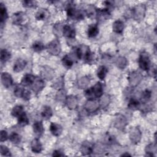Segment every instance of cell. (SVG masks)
<instances>
[{
    "label": "cell",
    "mask_w": 157,
    "mask_h": 157,
    "mask_svg": "<svg viewBox=\"0 0 157 157\" xmlns=\"http://www.w3.org/2000/svg\"><path fill=\"white\" fill-rule=\"evenodd\" d=\"M63 35L69 39H74L75 36V30L72 26L64 25L63 27Z\"/></svg>",
    "instance_id": "13"
},
{
    "label": "cell",
    "mask_w": 157,
    "mask_h": 157,
    "mask_svg": "<svg viewBox=\"0 0 157 157\" xmlns=\"http://www.w3.org/2000/svg\"><path fill=\"white\" fill-rule=\"evenodd\" d=\"M139 66L144 71H148L151 67L150 56L148 53L143 52L140 53L139 58Z\"/></svg>",
    "instance_id": "4"
},
{
    "label": "cell",
    "mask_w": 157,
    "mask_h": 157,
    "mask_svg": "<svg viewBox=\"0 0 157 157\" xmlns=\"http://www.w3.org/2000/svg\"><path fill=\"white\" fill-rule=\"evenodd\" d=\"M56 99L58 101H63L66 99V91L64 90V89H59L58 91L57 92L56 96Z\"/></svg>",
    "instance_id": "41"
},
{
    "label": "cell",
    "mask_w": 157,
    "mask_h": 157,
    "mask_svg": "<svg viewBox=\"0 0 157 157\" xmlns=\"http://www.w3.org/2000/svg\"><path fill=\"white\" fill-rule=\"evenodd\" d=\"M96 11L97 9L93 6H89L86 10H85V15H88V17H91V16H94V15H96Z\"/></svg>",
    "instance_id": "40"
},
{
    "label": "cell",
    "mask_w": 157,
    "mask_h": 157,
    "mask_svg": "<svg viewBox=\"0 0 157 157\" xmlns=\"http://www.w3.org/2000/svg\"><path fill=\"white\" fill-rule=\"evenodd\" d=\"M129 137L132 143L135 144H138L140 142L142 137V133L139 128L137 127H135L131 129L129 132Z\"/></svg>",
    "instance_id": "7"
},
{
    "label": "cell",
    "mask_w": 157,
    "mask_h": 157,
    "mask_svg": "<svg viewBox=\"0 0 157 157\" xmlns=\"http://www.w3.org/2000/svg\"><path fill=\"white\" fill-rule=\"evenodd\" d=\"M142 79V75L137 71L131 72L128 77L129 83L131 87L137 86Z\"/></svg>",
    "instance_id": "5"
},
{
    "label": "cell",
    "mask_w": 157,
    "mask_h": 157,
    "mask_svg": "<svg viewBox=\"0 0 157 157\" xmlns=\"http://www.w3.org/2000/svg\"><path fill=\"white\" fill-rule=\"evenodd\" d=\"M53 115V111L48 105H45L41 112V116L44 120L50 119Z\"/></svg>",
    "instance_id": "25"
},
{
    "label": "cell",
    "mask_w": 157,
    "mask_h": 157,
    "mask_svg": "<svg viewBox=\"0 0 157 157\" xmlns=\"http://www.w3.org/2000/svg\"><path fill=\"white\" fill-rule=\"evenodd\" d=\"M31 148L33 152L36 153H40L42 150V145L39 138H34L31 142Z\"/></svg>",
    "instance_id": "17"
},
{
    "label": "cell",
    "mask_w": 157,
    "mask_h": 157,
    "mask_svg": "<svg viewBox=\"0 0 157 157\" xmlns=\"http://www.w3.org/2000/svg\"><path fill=\"white\" fill-rule=\"evenodd\" d=\"M32 48L34 52H40L44 49L45 46L42 42L40 41H36L33 43L32 45Z\"/></svg>",
    "instance_id": "38"
},
{
    "label": "cell",
    "mask_w": 157,
    "mask_h": 157,
    "mask_svg": "<svg viewBox=\"0 0 157 157\" xmlns=\"http://www.w3.org/2000/svg\"><path fill=\"white\" fill-rule=\"evenodd\" d=\"M30 86H31V90L34 92L37 93L40 92L44 88L45 83H44L43 78L36 77L35 80H34L33 83H32V85Z\"/></svg>",
    "instance_id": "9"
},
{
    "label": "cell",
    "mask_w": 157,
    "mask_h": 157,
    "mask_svg": "<svg viewBox=\"0 0 157 157\" xmlns=\"http://www.w3.org/2000/svg\"><path fill=\"white\" fill-rule=\"evenodd\" d=\"M99 33V28L97 25H91L88 27L87 34L89 37H94Z\"/></svg>",
    "instance_id": "27"
},
{
    "label": "cell",
    "mask_w": 157,
    "mask_h": 157,
    "mask_svg": "<svg viewBox=\"0 0 157 157\" xmlns=\"http://www.w3.org/2000/svg\"><path fill=\"white\" fill-rule=\"evenodd\" d=\"M23 6L25 7H28V8H31V7H34L36 5V2L34 1H22Z\"/></svg>",
    "instance_id": "44"
},
{
    "label": "cell",
    "mask_w": 157,
    "mask_h": 157,
    "mask_svg": "<svg viewBox=\"0 0 157 157\" xmlns=\"http://www.w3.org/2000/svg\"><path fill=\"white\" fill-rule=\"evenodd\" d=\"M9 139L12 144H18L21 140V136L17 132H12L9 136Z\"/></svg>",
    "instance_id": "37"
},
{
    "label": "cell",
    "mask_w": 157,
    "mask_h": 157,
    "mask_svg": "<svg viewBox=\"0 0 157 157\" xmlns=\"http://www.w3.org/2000/svg\"><path fill=\"white\" fill-rule=\"evenodd\" d=\"M146 12V7L143 4H140L137 5L131 10L132 17L134 18L135 20L141 21L145 17Z\"/></svg>",
    "instance_id": "2"
},
{
    "label": "cell",
    "mask_w": 157,
    "mask_h": 157,
    "mask_svg": "<svg viewBox=\"0 0 157 157\" xmlns=\"http://www.w3.org/2000/svg\"><path fill=\"white\" fill-rule=\"evenodd\" d=\"M17 120L18 124L21 126H26L29 123V118L25 112L17 117Z\"/></svg>",
    "instance_id": "36"
},
{
    "label": "cell",
    "mask_w": 157,
    "mask_h": 157,
    "mask_svg": "<svg viewBox=\"0 0 157 157\" xmlns=\"http://www.w3.org/2000/svg\"><path fill=\"white\" fill-rule=\"evenodd\" d=\"M27 19L26 15L25 13L19 12L14 13L12 16V22L16 25H22Z\"/></svg>",
    "instance_id": "11"
},
{
    "label": "cell",
    "mask_w": 157,
    "mask_h": 157,
    "mask_svg": "<svg viewBox=\"0 0 157 157\" xmlns=\"http://www.w3.org/2000/svg\"><path fill=\"white\" fill-rule=\"evenodd\" d=\"M151 97V93L148 90H144L141 94L140 96V101L142 103L145 104L148 102V101L150 99Z\"/></svg>",
    "instance_id": "34"
},
{
    "label": "cell",
    "mask_w": 157,
    "mask_h": 157,
    "mask_svg": "<svg viewBox=\"0 0 157 157\" xmlns=\"http://www.w3.org/2000/svg\"><path fill=\"white\" fill-rule=\"evenodd\" d=\"M103 95V87L101 82H98L92 87L88 88L85 91V96L87 99L100 98Z\"/></svg>",
    "instance_id": "1"
},
{
    "label": "cell",
    "mask_w": 157,
    "mask_h": 157,
    "mask_svg": "<svg viewBox=\"0 0 157 157\" xmlns=\"http://www.w3.org/2000/svg\"><path fill=\"white\" fill-rule=\"evenodd\" d=\"M124 28V23L120 20H117L115 21L112 25V29L117 34H121L123 31Z\"/></svg>",
    "instance_id": "21"
},
{
    "label": "cell",
    "mask_w": 157,
    "mask_h": 157,
    "mask_svg": "<svg viewBox=\"0 0 157 157\" xmlns=\"http://www.w3.org/2000/svg\"><path fill=\"white\" fill-rule=\"evenodd\" d=\"M23 112H24L23 107L21 105H17L13 107L11 111V114L13 117H18Z\"/></svg>",
    "instance_id": "35"
},
{
    "label": "cell",
    "mask_w": 157,
    "mask_h": 157,
    "mask_svg": "<svg viewBox=\"0 0 157 157\" xmlns=\"http://www.w3.org/2000/svg\"><path fill=\"white\" fill-rule=\"evenodd\" d=\"M36 77L31 74H26L21 80V85L23 86H30L35 80Z\"/></svg>",
    "instance_id": "19"
},
{
    "label": "cell",
    "mask_w": 157,
    "mask_h": 157,
    "mask_svg": "<svg viewBox=\"0 0 157 157\" xmlns=\"http://www.w3.org/2000/svg\"><path fill=\"white\" fill-rule=\"evenodd\" d=\"M0 59L1 62L2 63H4L7 62L11 57L10 53L6 49H1V54H0Z\"/></svg>",
    "instance_id": "31"
},
{
    "label": "cell",
    "mask_w": 157,
    "mask_h": 157,
    "mask_svg": "<svg viewBox=\"0 0 157 157\" xmlns=\"http://www.w3.org/2000/svg\"><path fill=\"white\" fill-rule=\"evenodd\" d=\"M64 153L59 150H55L53 152V154H52V156H64Z\"/></svg>",
    "instance_id": "48"
},
{
    "label": "cell",
    "mask_w": 157,
    "mask_h": 157,
    "mask_svg": "<svg viewBox=\"0 0 157 157\" xmlns=\"http://www.w3.org/2000/svg\"><path fill=\"white\" fill-rule=\"evenodd\" d=\"M94 150V145L89 142L85 141L80 147V151L83 155H90Z\"/></svg>",
    "instance_id": "10"
},
{
    "label": "cell",
    "mask_w": 157,
    "mask_h": 157,
    "mask_svg": "<svg viewBox=\"0 0 157 157\" xmlns=\"http://www.w3.org/2000/svg\"><path fill=\"white\" fill-rule=\"evenodd\" d=\"M8 18V14L7 12L6 7L5 5L3 3L0 4V23L1 27H2V25L6 22Z\"/></svg>",
    "instance_id": "22"
},
{
    "label": "cell",
    "mask_w": 157,
    "mask_h": 157,
    "mask_svg": "<svg viewBox=\"0 0 157 157\" xmlns=\"http://www.w3.org/2000/svg\"><path fill=\"white\" fill-rule=\"evenodd\" d=\"M101 100L99 101L100 107H106L109 104V102L110 101L109 98L108 97V96H104L103 98H102V96H101Z\"/></svg>",
    "instance_id": "43"
},
{
    "label": "cell",
    "mask_w": 157,
    "mask_h": 157,
    "mask_svg": "<svg viewBox=\"0 0 157 157\" xmlns=\"http://www.w3.org/2000/svg\"><path fill=\"white\" fill-rule=\"evenodd\" d=\"M128 107L131 110H137L140 107V102L136 99V98H131L128 102Z\"/></svg>",
    "instance_id": "28"
},
{
    "label": "cell",
    "mask_w": 157,
    "mask_h": 157,
    "mask_svg": "<svg viewBox=\"0 0 157 157\" xmlns=\"http://www.w3.org/2000/svg\"><path fill=\"white\" fill-rule=\"evenodd\" d=\"M99 107V101L96 99H93L87 100L84 105V109L87 113H94L98 110Z\"/></svg>",
    "instance_id": "6"
},
{
    "label": "cell",
    "mask_w": 157,
    "mask_h": 157,
    "mask_svg": "<svg viewBox=\"0 0 157 157\" xmlns=\"http://www.w3.org/2000/svg\"><path fill=\"white\" fill-rule=\"evenodd\" d=\"M21 98H23L25 101L29 100V99L31 98V93H30V91L29 90H28L25 89L23 93Z\"/></svg>",
    "instance_id": "46"
},
{
    "label": "cell",
    "mask_w": 157,
    "mask_h": 157,
    "mask_svg": "<svg viewBox=\"0 0 157 157\" xmlns=\"http://www.w3.org/2000/svg\"><path fill=\"white\" fill-rule=\"evenodd\" d=\"M1 80L3 86L7 88H9L13 83V79L11 75L6 72H4L1 74Z\"/></svg>",
    "instance_id": "14"
},
{
    "label": "cell",
    "mask_w": 157,
    "mask_h": 157,
    "mask_svg": "<svg viewBox=\"0 0 157 157\" xmlns=\"http://www.w3.org/2000/svg\"><path fill=\"white\" fill-rule=\"evenodd\" d=\"M146 156H154V153L156 151V144H149L147 145L145 149Z\"/></svg>",
    "instance_id": "29"
},
{
    "label": "cell",
    "mask_w": 157,
    "mask_h": 157,
    "mask_svg": "<svg viewBox=\"0 0 157 157\" xmlns=\"http://www.w3.org/2000/svg\"><path fill=\"white\" fill-rule=\"evenodd\" d=\"M89 83H90L89 77H87V76H84V77H81L78 80L77 85H78V87L79 88L83 89V88H86L88 86V85L89 84Z\"/></svg>",
    "instance_id": "33"
},
{
    "label": "cell",
    "mask_w": 157,
    "mask_h": 157,
    "mask_svg": "<svg viewBox=\"0 0 157 157\" xmlns=\"http://www.w3.org/2000/svg\"><path fill=\"white\" fill-rule=\"evenodd\" d=\"M121 156H131V155H129V153H124V154H122Z\"/></svg>",
    "instance_id": "49"
},
{
    "label": "cell",
    "mask_w": 157,
    "mask_h": 157,
    "mask_svg": "<svg viewBox=\"0 0 157 157\" xmlns=\"http://www.w3.org/2000/svg\"><path fill=\"white\" fill-rule=\"evenodd\" d=\"M107 73V68L105 66H100L97 70V76L100 80H104Z\"/></svg>",
    "instance_id": "32"
},
{
    "label": "cell",
    "mask_w": 157,
    "mask_h": 157,
    "mask_svg": "<svg viewBox=\"0 0 157 157\" xmlns=\"http://www.w3.org/2000/svg\"><path fill=\"white\" fill-rule=\"evenodd\" d=\"M9 139V136L6 131L1 130V135H0V140L1 142H4Z\"/></svg>",
    "instance_id": "45"
},
{
    "label": "cell",
    "mask_w": 157,
    "mask_h": 157,
    "mask_svg": "<svg viewBox=\"0 0 157 157\" xmlns=\"http://www.w3.org/2000/svg\"><path fill=\"white\" fill-rule=\"evenodd\" d=\"M65 103L68 107V109L71 110L75 109L78 106V99L75 96L69 95L66 96L65 99Z\"/></svg>",
    "instance_id": "12"
},
{
    "label": "cell",
    "mask_w": 157,
    "mask_h": 157,
    "mask_svg": "<svg viewBox=\"0 0 157 157\" xmlns=\"http://www.w3.org/2000/svg\"><path fill=\"white\" fill-rule=\"evenodd\" d=\"M41 74L43 78L47 80H50L53 77L54 71L50 67L48 66H45L42 69Z\"/></svg>",
    "instance_id": "24"
},
{
    "label": "cell",
    "mask_w": 157,
    "mask_h": 157,
    "mask_svg": "<svg viewBox=\"0 0 157 157\" xmlns=\"http://www.w3.org/2000/svg\"><path fill=\"white\" fill-rule=\"evenodd\" d=\"M105 142L107 144H112L115 142V138H114L113 136L108 134L105 136Z\"/></svg>",
    "instance_id": "47"
},
{
    "label": "cell",
    "mask_w": 157,
    "mask_h": 157,
    "mask_svg": "<svg viewBox=\"0 0 157 157\" xmlns=\"http://www.w3.org/2000/svg\"><path fill=\"white\" fill-rule=\"evenodd\" d=\"M96 17L99 21H105L108 20L110 17V13L107 8L102 9H97Z\"/></svg>",
    "instance_id": "15"
},
{
    "label": "cell",
    "mask_w": 157,
    "mask_h": 157,
    "mask_svg": "<svg viewBox=\"0 0 157 157\" xmlns=\"http://www.w3.org/2000/svg\"><path fill=\"white\" fill-rule=\"evenodd\" d=\"M24 90L25 89L23 88L22 85H16L13 90L14 95L17 98H21Z\"/></svg>",
    "instance_id": "39"
},
{
    "label": "cell",
    "mask_w": 157,
    "mask_h": 157,
    "mask_svg": "<svg viewBox=\"0 0 157 157\" xmlns=\"http://www.w3.org/2000/svg\"><path fill=\"white\" fill-rule=\"evenodd\" d=\"M26 64L27 63L25 59L22 58L17 59L14 63V65L13 67V71L15 72H19L22 71L26 67Z\"/></svg>",
    "instance_id": "18"
},
{
    "label": "cell",
    "mask_w": 157,
    "mask_h": 157,
    "mask_svg": "<svg viewBox=\"0 0 157 157\" xmlns=\"http://www.w3.org/2000/svg\"><path fill=\"white\" fill-rule=\"evenodd\" d=\"M33 129L34 135L36 137H40L44 132V128L42 121H35L33 125Z\"/></svg>",
    "instance_id": "16"
},
{
    "label": "cell",
    "mask_w": 157,
    "mask_h": 157,
    "mask_svg": "<svg viewBox=\"0 0 157 157\" xmlns=\"http://www.w3.org/2000/svg\"><path fill=\"white\" fill-rule=\"evenodd\" d=\"M47 50L49 53L56 56L61 52V45L58 39H55L49 42L47 46Z\"/></svg>",
    "instance_id": "3"
},
{
    "label": "cell",
    "mask_w": 157,
    "mask_h": 157,
    "mask_svg": "<svg viewBox=\"0 0 157 157\" xmlns=\"http://www.w3.org/2000/svg\"><path fill=\"white\" fill-rule=\"evenodd\" d=\"M49 17V12L47 9H40L36 13L35 18L37 20H45Z\"/></svg>",
    "instance_id": "23"
},
{
    "label": "cell",
    "mask_w": 157,
    "mask_h": 157,
    "mask_svg": "<svg viewBox=\"0 0 157 157\" xmlns=\"http://www.w3.org/2000/svg\"><path fill=\"white\" fill-rule=\"evenodd\" d=\"M114 124L116 128L120 130H123L125 128L126 126L128 124L127 119L124 115L121 114H118L115 117Z\"/></svg>",
    "instance_id": "8"
},
{
    "label": "cell",
    "mask_w": 157,
    "mask_h": 157,
    "mask_svg": "<svg viewBox=\"0 0 157 157\" xmlns=\"http://www.w3.org/2000/svg\"><path fill=\"white\" fill-rule=\"evenodd\" d=\"M62 63L66 67L69 68L72 67V66L74 64V59L70 55H66L64 56H63L62 59Z\"/></svg>",
    "instance_id": "30"
},
{
    "label": "cell",
    "mask_w": 157,
    "mask_h": 157,
    "mask_svg": "<svg viewBox=\"0 0 157 157\" xmlns=\"http://www.w3.org/2000/svg\"><path fill=\"white\" fill-rule=\"evenodd\" d=\"M0 152H1V154L3 156H11L9 149L6 145H1L0 146Z\"/></svg>",
    "instance_id": "42"
},
{
    "label": "cell",
    "mask_w": 157,
    "mask_h": 157,
    "mask_svg": "<svg viewBox=\"0 0 157 157\" xmlns=\"http://www.w3.org/2000/svg\"><path fill=\"white\" fill-rule=\"evenodd\" d=\"M115 63L117 67L121 69H123L128 64V60L125 57L120 56L116 59Z\"/></svg>",
    "instance_id": "26"
},
{
    "label": "cell",
    "mask_w": 157,
    "mask_h": 157,
    "mask_svg": "<svg viewBox=\"0 0 157 157\" xmlns=\"http://www.w3.org/2000/svg\"><path fill=\"white\" fill-rule=\"evenodd\" d=\"M50 131L51 133L55 136H59L63 132L62 126L55 123H51L50 125Z\"/></svg>",
    "instance_id": "20"
}]
</instances>
